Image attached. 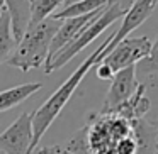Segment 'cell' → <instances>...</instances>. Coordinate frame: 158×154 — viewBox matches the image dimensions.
Masks as SVG:
<instances>
[{"label":"cell","mask_w":158,"mask_h":154,"mask_svg":"<svg viewBox=\"0 0 158 154\" xmlns=\"http://www.w3.org/2000/svg\"><path fill=\"white\" fill-rule=\"evenodd\" d=\"M112 38H114V32L110 36H107L106 41H104L95 51H92V54H90L89 58H87L85 61L68 76V78H66V81L63 83L60 88L55 90V93H53V95L49 97L36 112L31 113V122H32L31 154H32V151L36 149V146L39 144V140L43 139V136L48 132V129L51 127V124L55 122V120L58 119V115L63 112V109L66 107L68 100L73 97V93L77 92V88H78L80 83L85 80V76L89 75V71L104 58V49L107 48V44L110 42Z\"/></svg>","instance_id":"obj_1"},{"label":"cell","mask_w":158,"mask_h":154,"mask_svg":"<svg viewBox=\"0 0 158 154\" xmlns=\"http://www.w3.org/2000/svg\"><path fill=\"white\" fill-rule=\"evenodd\" d=\"M60 24H61V21L48 17L39 24L27 27L24 36L19 39L7 65L10 68H17L24 73L44 66L53 36L56 34Z\"/></svg>","instance_id":"obj_2"},{"label":"cell","mask_w":158,"mask_h":154,"mask_svg":"<svg viewBox=\"0 0 158 154\" xmlns=\"http://www.w3.org/2000/svg\"><path fill=\"white\" fill-rule=\"evenodd\" d=\"M126 12H127L126 7H123L117 0H112V2L106 7V10H104L102 14L97 15V17L94 19L87 27H83V31L80 32L72 42H68V44H66L65 48H63L61 51L51 59V63H49L48 66H44V73L49 75V73H53L55 69L63 68L70 59H73L80 51H83L89 44H92V42L95 41V39L99 38L107 27H110L116 21L123 19Z\"/></svg>","instance_id":"obj_3"},{"label":"cell","mask_w":158,"mask_h":154,"mask_svg":"<svg viewBox=\"0 0 158 154\" xmlns=\"http://www.w3.org/2000/svg\"><path fill=\"white\" fill-rule=\"evenodd\" d=\"M89 119L90 154H112L117 140L131 136V124L123 117L97 112Z\"/></svg>","instance_id":"obj_4"},{"label":"cell","mask_w":158,"mask_h":154,"mask_svg":"<svg viewBox=\"0 0 158 154\" xmlns=\"http://www.w3.org/2000/svg\"><path fill=\"white\" fill-rule=\"evenodd\" d=\"M151 49V39L148 36L139 38H126L119 41L99 63L107 65L114 73L124 69L127 66H136V63L143 61Z\"/></svg>","instance_id":"obj_5"},{"label":"cell","mask_w":158,"mask_h":154,"mask_svg":"<svg viewBox=\"0 0 158 154\" xmlns=\"http://www.w3.org/2000/svg\"><path fill=\"white\" fill-rule=\"evenodd\" d=\"M31 113L24 112L0 134V151L4 154H31Z\"/></svg>","instance_id":"obj_6"},{"label":"cell","mask_w":158,"mask_h":154,"mask_svg":"<svg viewBox=\"0 0 158 154\" xmlns=\"http://www.w3.org/2000/svg\"><path fill=\"white\" fill-rule=\"evenodd\" d=\"M139 81L136 78V66H127L124 69L114 73L112 80H110L109 92L104 100V107L99 110L100 113H110L116 107H119L123 102H126L134 90L138 88Z\"/></svg>","instance_id":"obj_7"},{"label":"cell","mask_w":158,"mask_h":154,"mask_svg":"<svg viewBox=\"0 0 158 154\" xmlns=\"http://www.w3.org/2000/svg\"><path fill=\"white\" fill-rule=\"evenodd\" d=\"M156 5H158V0H134L133 4L129 5L127 12L124 14L119 29L114 32V38L110 39V42L107 44V48L104 49V56H106L119 41L126 39L134 29H138L139 26H143L144 22L151 17V14L155 12Z\"/></svg>","instance_id":"obj_8"},{"label":"cell","mask_w":158,"mask_h":154,"mask_svg":"<svg viewBox=\"0 0 158 154\" xmlns=\"http://www.w3.org/2000/svg\"><path fill=\"white\" fill-rule=\"evenodd\" d=\"M107 5H109V4H107ZM107 5H106V7H107ZM106 7L99 9V10H95V12H90V14L80 15V17H70V19L61 21V24H60L56 34L53 36V41H51V46H49V53H48V58H46L44 66H48L49 63H51V59L55 58V56L58 54V53L61 51L68 42H72L73 39H75L77 36L83 31V27H87V26H89L90 22L97 17V15L102 14V12L106 10Z\"/></svg>","instance_id":"obj_9"},{"label":"cell","mask_w":158,"mask_h":154,"mask_svg":"<svg viewBox=\"0 0 158 154\" xmlns=\"http://www.w3.org/2000/svg\"><path fill=\"white\" fill-rule=\"evenodd\" d=\"M150 107H151V100L146 95V85L139 83L133 95L126 102L121 103L119 107H116L110 113L117 117H123L127 122H133V120H138V119H144Z\"/></svg>","instance_id":"obj_10"},{"label":"cell","mask_w":158,"mask_h":154,"mask_svg":"<svg viewBox=\"0 0 158 154\" xmlns=\"http://www.w3.org/2000/svg\"><path fill=\"white\" fill-rule=\"evenodd\" d=\"M129 124L131 136L136 142V154H155L158 142V127L144 119L133 120Z\"/></svg>","instance_id":"obj_11"},{"label":"cell","mask_w":158,"mask_h":154,"mask_svg":"<svg viewBox=\"0 0 158 154\" xmlns=\"http://www.w3.org/2000/svg\"><path fill=\"white\" fill-rule=\"evenodd\" d=\"M41 88H43L41 81H32V83H24V85H17L0 92V113L21 105L24 100H27L31 95L38 93Z\"/></svg>","instance_id":"obj_12"},{"label":"cell","mask_w":158,"mask_h":154,"mask_svg":"<svg viewBox=\"0 0 158 154\" xmlns=\"http://www.w3.org/2000/svg\"><path fill=\"white\" fill-rule=\"evenodd\" d=\"M110 2L112 0H78V2H73V4L60 9L51 17L56 19V21H65V19H70V17H80V15L90 14V12H95L99 9L106 7Z\"/></svg>","instance_id":"obj_13"},{"label":"cell","mask_w":158,"mask_h":154,"mask_svg":"<svg viewBox=\"0 0 158 154\" xmlns=\"http://www.w3.org/2000/svg\"><path fill=\"white\" fill-rule=\"evenodd\" d=\"M29 2V24L27 27L43 22L44 19L51 17L55 12L63 9L65 0H27Z\"/></svg>","instance_id":"obj_14"},{"label":"cell","mask_w":158,"mask_h":154,"mask_svg":"<svg viewBox=\"0 0 158 154\" xmlns=\"http://www.w3.org/2000/svg\"><path fill=\"white\" fill-rule=\"evenodd\" d=\"M15 46H17V41H15L14 34H12L10 15L5 10L4 14L0 15V65L9 61Z\"/></svg>","instance_id":"obj_15"},{"label":"cell","mask_w":158,"mask_h":154,"mask_svg":"<svg viewBox=\"0 0 158 154\" xmlns=\"http://www.w3.org/2000/svg\"><path fill=\"white\" fill-rule=\"evenodd\" d=\"M65 149H68L73 154H90V147H89V125L78 129L75 134L72 136V139H68L63 144Z\"/></svg>","instance_id":"obj_16"},{"label":"cell","mask_w":158,"mask_h":154,"mask_svg":"<svg viewBox=\"0 0 158 154\" xmlns=\"http://www.w3.org/2000/svg\"><path fill=\"white\" fill-rule=\"evenodd\" d=\"M141 71L143 73H158V36L155 39V42H151V49H150V54L143 59V65H141Z\"/></svg>","instance_id":"obj_17"},{"label":"cell","mask_w":158,"mask_h":154,"mask_svg":"<svg viewBox=\"0 0 158 154\" xmlns=\"http://www.w3.org/2000/svg\"><path fill=\"white\" fill-rule=\"evenodd\" d=\"M112 154H136V142H134L133 136L123 137L121 140H117Z\"/></svg>","instance_id":"obj_18"},{"label":"cell","mask_w":158,"mask_h":154,"mask_svg":"<svg viewBox=\"0 0 158 154\" xmlns=\"http://www.w3.org/2000/svg\"><path fill=\"white\" fill-rule=\"evenodd\" d=\"M38 154H73V152H70L68 149H65L63 144H60V146H43V147H39Z\"/></svg>","instance_id":"obj_19"},{"label":"cell","mask_w":158,"mask_h":154,"mask_svg":"<svg viewBox=\"0 0 158 154\" xmlns=\"http://www.w3.org/2000/svg\"><path fill=\"white\" fill-rule=\"evenodd\" d=\"M95 73L100 80H112V76H114V71L107 65H104V63H97L95 65Z\"/></svg>","instance_id":"obj_20"},{"label":"cell","mask_w":158,"mask_h":154,"mask_svg":"<svg viewBox=\"0 0 158 154\" xmlns=\"http://www.w3.org/2000/svg\"><path fill=\"white\" fill-rule=\"evenodd\" d=\"M117 2H119L121 5H123V7H126V9H129V5L133 4L134 0H117Z\"/></svg>","instance_id":"obj_21"},{"label":"cell","mask_w":158,"mask_h":154,"mask_svg":"<svg viewBox=\"0 0 158 154\" xmlns=\"http://www.w3.org/2000/svg\"><path fill=\"white\" fill-rule=\"evenodd\" d=\"M5 10H7V9H5V2H4V0H0V15L4 14Z\"/></svg>","instance_id":"obj_22"},{"label":"cell","mask_w":158,"mask_h":154,"mask_svg":"<svg viewBox=\"0 0 158 154\" xmlns=\"http://www.w3.org/2000/svg\"><path fill=\"white\" fill-rule=\"evenodd\" d=\"M73 2H78V0H65V5H63V7H66V5L73 4Z\"/></svg>","instance_id":"obj_23"},{"label":"cell","mask_w":158,"mask_h":154,"mask_svg":"<svg viewBox=\"0 0 158 154\" xmlns=\"http://www.w3.org/2000/svg\"><path fill=\"white\" fill-rule=\"evenodd\" d=\"M155 154H158V142H156V149H155Z\"/></svg>","instance_id":"obj_24"},{"label":"cell","mask_w":158,"mask_h":154,"mask_svg":"<svg viewBox=\"0 0 158 154\" xmlns=\"http://www.w3.org/2000/svg\"><path fill=\"white\" fill-rule=\"evenodd\" d=\"M0 154H4V152H2V151H0Z\"/></svg>","instance_id":"obj_25"}]
</instances>
